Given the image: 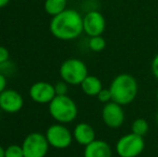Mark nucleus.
Here are the masks:
<instances>
[{
	"label": "nucleus",
	"mask_w": 158,
	"mask_h": 157,
	"mask_svg": "<svg viewBox=\"0 0 158 157\" xmlns=\"http://www.w3.org/2000/svg\"><path fill=\"white\" fill-rule=\"evenodd\" d=\"M48 112L57 123L69 124L77 118V105L71 97L56 96L48 103Z\"/></svg>",
	"instance_id": "3"
},
{
	"label": "nucleus",
	"mask_w": 158,
	"mask_h": 157,
	"mask_svg": "<svg viewBox=\"0 0 158 157\" xmlns=\"http://www.w3.org/2000/svg\"><path fill=\"white\" fill-rule=\"evenodd\" d=\"M10 59V53L9 50L4 46L0 45V64L4 63V61L9 60Z\"/></svg>",
	"instance_id": "23"
},
{
	"label": "nucleus",
	"mask_w": 158,
	"mask_h": 157,
	"mask_svg": "<svg viewBox=\"0 0 158 157\" xmlns=\"http://www.w3.org/2000/svg\"><path fill=\"white\" fill-rule=\"evenodd\" d=\"M15 72H16V66H15V64H13L10 59L4 61V63L0 64V73L6 76V78L10 76H13Z\"/></svg>",
	"instance_id": "18"
},
{
	"label": "nucleus",
	"mask_w": 158,
	"mask_h": 157,
	"mask_svg": "<svg viewBox=\"0 0 158 157\" xmlns=\"http://www.w3.org/2000/svg\"><path fill=\"white\" fill-rule=\"evenodd\" d=\"M22 147L25 157H45L50 144L45 134L41 132H31L25 137Z\"/></svg>",
	"instance_id": "6"
},
{
	"label": "nucleus",
	"mask_w": 158,
	"mask_h": 157,
	"mask_svg": "<svg viewBox=\"0 0 158 157\" xmlns=\"http://www.w3.org/2000/svg\"><path fill=\"white\" fill-rule=\"evenodd\" d=\"M109 89L112 95V101L125 107L133 102L137 98L139 84L133 76L129 73H121L113 78Z\"/></svg>",
	"instance_id": "2"
},
{
	"label": "nucleus",
	"mask_w": 158,
	"mask_h": 157,
	"mask_svg": "<svg viewBox=\"0 0 158 157\" xmlns=\"http://www.w3.org/2000/svg\"><path fill=\"white\" fill-rule=\"evenodd\" d=\"M80 86H81L82 92L89 97H97V95L103 88L101 80L98 76H89V74L84 79V81L82 82Z\"/></svg>",
	"instance_id": "14"
},
{
	"label": "nucleus",
	"mask_w": 158,
	"mask_h": 157,
	"mask_svg": "<svg viewBox=\"0 0 158 157\" xmlns=\"http://www.w3.org/2000/svg\"><path fill=\"white\" fill-rule=\"evenodd\" d=\"M55 87V92H56V96H64V95H67L68 93V84L64 81L57 82L54 85Z\"/></svg>",
	"instance_id": "21"
},
{
	"label": "nucleus",
	"mask_w": 158,
	"mask_h": 157,
	"mask_svg": "<svg viewBox=\"0 0 158 157\" xmlns=\"http://www.w3.org/2000/svg\"><path fill=\"white\" fill-rule=\"evenodd\" d=\"M4 157H25L24 156L22 145L11 144L6 149V156Z\"/></svg>",
	"instance_id": "19"
},
{
	"label": "nucleus",
	"mask_w": 158,
	"mask_h": 157,
	"mask_svg": "<svg viewBox=\"0 0 158 157\" xmlns=\"http://www.w3.org/2000/svg\"><path fill=\"white\" fill-rule=\"evenodd\" d=\"M155 121H156V123H157V125H158V111H157V113H156V116H155Z\"/></svg>",
	"instance_id": "27"
},
{
	"label": "nucleus",
	"mask_w": 158,
	"mask_h": 157,
	"mask_svg": "<svg viewBox=\"0 0 158 157\" xmlns=\"http://www.w3.org/2000/svg\"><path fill=\"white\" fill-rule=\"evenodd\" d=\"M29 97L32 101L40 105H48L56 97V92L53 84L39 81L33 83L29 88Z\"/></svg>",
	"instance_id": "10"
},
{
	"label": "nucleus",
	"mask_w": 158,
	"mask_h": 157,
	"mask_svg": "<svg viewBox=\"0 0 158 157\" xmlns=\"http://www.w3.org/2000/svg\"><path fill=\"white\" fill-rule=\"evenodd\" d=\"M45 137L50 147L57 150L68 149L73 141V134L64 124H53L46 129Z\"/></svg>",
	"instance_id": "7"
},
{
	"label": "nucleus",
	"mask_w": 158,
	"mask_h": 157,
	"mask_svg": "<svg viewBox=\"0 0 158 157\" xmlns=\"http://www.w3.org/2000/svg\"><path fill=\"white\" fill-rule=\"evenodd\" d=\"M68 0H44V10L51 16H56L67 9Z\"/></svg>",
	"instance_id": "15"
},
{
	"label": "nucleus",
	"mask_w": 158,
	"mask_h": 157,
	"mask_svg": "<svg viewBox=\"0 0 158 157\" xmlns=\"http://www.w3.org/2000/svg\"><path fill=\"white\" fill-rule=\"evenodd\" d=\"M24 107V98L17 90L9 89L0 94V110L9 114H15Z\"/></svg>",
	"instance_id": "11"
},
{
	"label": "nucleus",
	"mask_w": 158,
	"mask_h": 157,
	"mask_svg": "<svg viewBox=\"0 0 158 157\" xmlns=\"http://www.w3.org/2000/svg\"><path fill=\"white\" fill-rule=\"evenodd\" d=\"M10 0H0V9L1 8H4L6 6H8Z\"/></svg>",
	"instance_id": "25"
},
{
	"label": "nucleus",
	"mask_w": 158,
	"mask_h": 157,
	"mask_svg": "<svg viewBox=\"0 0 158 157\" xmlns=\"http://www.w3.org/2000/svg\"><path fill=\"white\" fill-rule=\"evenodd\" d=\"M156 98H157V101H158V89H157V92H156Z\"/></svg>",
	"instance_id": "28"
},
{
	"label": "nucleus",
	"mask_w": 158,
	"mask_h": 157,
	"mask_svg": "<svg viewBox=\"0 0 158 157\" xmlns=\"http://www.w3.org/2000/svg\"><path fill=\"white\" fill-rule=\"evenodd\" d=\"M106 27L103 14L98 10H90L83 16V30L88 37L102 36Z\"/></svg>",
	"instance_id": "9"
},
{
	"label": "nucleus",
	"mask_w": 158,
	"mask_h": 157,
	"mask_svg": "<svg viewBox=\"0 0 158 157\" xmlns=\"http://www.w3.org/2000/svg\"><path fill=\"white\" fill-rule=\"evenodd\" d=\"M106 41L102 36H97V37H90L88 40V48L90 51L95 53H99L106 48Z\"/></svg>",
	"instance_id": "17"
},
{
	"label": "nucleus",
	"mask_w": 158,
	"mask_h": 157,
	"mask_svg": "<svg viewBox=\"0 0 158 157\" xmlns=\"http://www.w3.org/2000/svg\"><path fill=\"white\" fill-rule=\"evenodd\" d=\"M83 157H113V150L104 140L96 139L94 142L84 147Z\"/></svg>",
	"instance_id": "13"
},
{
	"label": "nucleus",
	"mask_w": 158,
	"mask_h": 157,
	"mask_svg": "<svg viewBox=\"0 0 158 157\" xmlns=\"http://www.w3.org/2000/svg\"><path fill=\"white\" fill-rule=\"evenodd\" d=\"M4 156H6V149L0 145V157H4Z\"/></svg>",
	"instance_id": "26"
},
{
	"label": "nucleus",
	"mask_w": 158,
	"mask_h": 157,
	"mask_svg": "<svg viewBox=\"0 0 158 157\" xmlns=\"http://www.w3.org/2000/svg\"><path fill=\"white\" fill-rule=\"evenodd\" d=\"M98 100L101 103L106 105V103H109L112 101V95H111V92L109 88H102L101 92L97 95Z\"/></svg>",
	"instance_id": "20"
},
{
	"label": "nucleus",
	"mask_w": 158,
	"mask_h": 157,
	"mask_svg": "<svg viewBox=\"0 0 158 157\" xmlns=\"http://www.w3.org/2000/svg\"><path fill=\"white\" fill-rule=\"evenodd\" d=\"M50 31L55 38L61 41L77 39L84 32L83 16L74 9H66L60 14L52 17Z\"/></svg>",
	"instance_id": "1"
},
{
	"label": "nucleus",
	"mask_w": 158,
	"mask_h": 157,
	"mask_svg": "<svg viewBox=\"0 0 158 157\" xmlns=\"http://www.w3.org/2000/svg\"><path fill=\"white\" fill-rule=\"evenodd\" d=\"M101 118L106 127L111 129H117L121 126H123L125 122V111L123 109V105L114 101L106 103L102 108Z\"/></svg>",
	"instance_id": "8"
},
{
	"label": "nucleus",
	"mask_w": 158,
	"mask_h": 157,
	"mask_svg": "<svg viewBox=\"0 0 158 157\" xmlns=\"http://www.w3.org/2000/svg\"><path fill=\"white\" fill-rule=\"evenodd\" d=\"M148 130H150V125L145 118H135L131 124V132L138 134V136L144 137L148 132Z\"/></svg>",
	"instance_id": "16"
},
{
	"label": "nucleus",
	"mask_w": 158,
	"mask_h": 157,
	"mask_svg": "<svg viewBox=\"0 0 158 157\" xmlns=\"http://www.w3.org/2000/svg\"><path fill=\"white\" fill-rule=\"evenodd\" d=\"M145 149L143 137L129 132L117 140L115 144V153L118 157H138Z\"/></svg>",
	"instance_id": "5"
},
{
	"label": "nucleus",
	"mask_w": 158,
	"mask_h": 157,
	"mask_svg": "<svg viewBox=\"0 0 158 157\" xmlns=\"http://www.w3.org/2000/svg\"><path fill=\"white\" fill-rule=\"evenodd\" d=\"M151 70H152V73L154 76V78L158 81V53L154 56V58L152 59Z\"/></svg>",
	"instance_id": "22"
},
{
	"label": "nucleus",
	"mask_w": 158,
	"mask_h": 157,
	"mask_svg": "<svg viewBox=\"0 0 158 157\" xmlns=\"http://www.w3.org/2000/svg\"><path fill=\"white\" fill-rule=\"evenodd\" d=\"M6 84H8V78L2 73H0V94L6 89Z\"/></svg>",
	"instance_id": "24"
},
{
	"label": "nucleus",
	"mask_w": 158,
	"mask_h": 157,
	"mask_svg": "<svg viewBox=\"0 0 158 157\" xmlns=\"http://www.w3.org/2000/svg\"><path fill=\"white\" fill-rule=\"evenodd\" d=\"M59 76L68 85H81L88 76L87 66L80 58H68L60 65Z\"/></svg>",
	"instance_id": "4"
},
{
	"label": "nucleus",
	"mask_w": 158,
	"mask_h": 157,
	"mask_svg": "<svg viewBox=\"0 0 158 157\" xmlns=\"http://www.w3.org/2000/svg\"><path fill=\"white\" fill-rule=\"evenodd\" d=\"M73 140L79 143L80 145H86L90 144L96 140V132L92 125L87 123H79L75 125L74 129L72 131Z\"/></svg>",
	"instance_id": "12"
}]
</instances>
